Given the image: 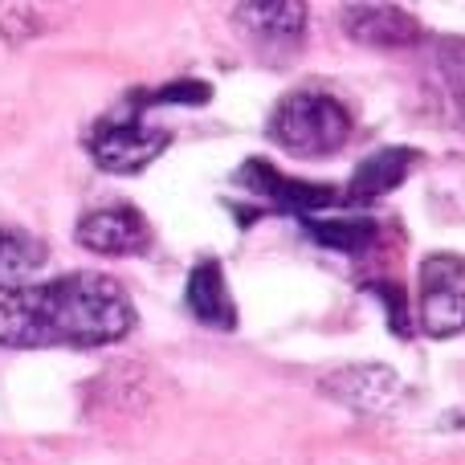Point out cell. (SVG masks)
Segmentation results:
<instances>
[{"mask_svg":"<svg viewBox=\"0 0 465 465\" xmlns=\"http://www.w3.org/2000/svg\"><path fill=\"white\" fill-rule=\"evenodd\" d=\"M45 262V245L21 229L0 225V282H16Z\"/></svg>","mask_w":465,"mask_h":465,"instance_id":"4fadbf2b","label":"cell"},{"mask_svg":"<svg viewBox=\"0 0 465 465\" xmlns=\"http://www.w3.org/2000/svg\"><path fill=\"white\" fill-rule=\"evenodd\" d=\"M417 319L429 339H453L465 331V257L429 253L417 270Z\"/></svg>","mask_w":465,"mask_h":465,"instance_id":"3957f363","label":"cell"},{"mask_svg":"<svg viewBox=\"0 0 465 465\" xmlns=\"http://www.w3.org/2000/svg\"><path fill=\"white\" fill-rule=\"evenodd\" d=\"M237 180L245 184V193L253 196H265L270 204H278V209L286 213H298V217H319L322 209H335V204H343V188L335 184H306V180H294L286 176V172H278L273 163L265 160H249L245 168H237Z\"/></svg>","mask_w":465,"mask_h":465,"instance_id":"8992f818","label":"cell"},{"mask_svg":"<svg viewBox=\"0 0 465 465\" xmlns=\"http://www.w3.org/2000/svg\"><path fill=\"white\" fill-rule=\"evenodd\" d=\"M213 90L204 86V82H172V86H163L160 94H152L147 103H209Z\"/></svg>","mask_w":465,"mask_h":465,"instance_id":"9a60e30c","label":"cell"},{"mask_svg":"<svg viewBox=\"0 0 465 465\" xmlns=\"http://www.w3.org/2000/svg\"><path fill=\"white\" fill-rule=\"evenodd\" d=\"M90 160L111 176H135L172 147V131L143 119H103L86 135Z\"/></svg>","mask_w":465,"mask_h":465,"instance_id":"277c9868","label":"cell"},{"mask_svg":"<svg viewBox=\"0 0 465 465\" xmlns=\"http://www.w3.org/2000/svg\"><path fill=\"white\" fill-rule=\"evenodd\" d=\"M417 163H420L417 147H380L376 155H368V160L355 168L343 196L347 201H380V196H388L392 188H401L404 176H409Z\"/></svg>","mask_w":465,"mask_h":465,"instance_id":"30bf717a","label":"cell"},{"mask_svg":"<svg viewBox=\"0 0 465 465\" xmlns=\"http://www.w3.org/2000/svg\"><path fill=\"white\" fill-rule=\"evenodd\" d=\"M339 21L347 37L368 49H409L420 41V21L396 5H347Z\"/></svg>","mask_w":465,"mask_h":465,"instance_id":"ba28073f","label":"cell"},{"mask_svg":"<svg viewBox=\"0 0 465 465\" xmlns=\"http://www.w3.org/2000/svg\"><path fill=\"white\" fill-rule=\"evenodd\" d=\"M184 302H188V311H193V319L204 322V327H217V331L237 327V302H232L225 265H221L217 257H201V262L188 270Z\"/></svg>","mask_w":465,"mask_h":465,"instance_id":"9c48e42d","label":"cell"},{"mask_svg":"<svg viewBox=\"0 0 465 465\" xmlns=\"http://www.w3.org/2000/svg\"><path fill=\"white\" fill-rule=\"evenodd\" d=\"M319 388L322 396H331L335 404L360 412V417H384L404 396V380L388 363H347V368L327 371Z\"/></svg>","mask_w":465,"mask_h":465,"instance_id":"5b68a950","label":"cell"},{"mask_svg":"<svg viewBox=\"0 0 465 465\" xmlns=\"http://www.w3.org/2000/svg\"><path fill=\"white\" fill-rule=\"evenodd\" d=\"M265 135L282 152L322 160L351 139V111L343 106V98L327 94V90H290L270 111Z\"/></svg>","mask_w":465,"mask_h":465,"instance_id":"7a4b0ae2","label":"cell"},{"mask_svg":"<svg viewBox=\"0 0 465 465\" xmlns=\"http://www.w3.org/2000/svg\"><path fill=\"white\" fill-rule=\"evenodd\" d=\"M82 249L103 257H135L152 245V229H147L143 213L135 204H106V209H94L78 221L74 229Z\"/></svg>","mask_w":465,"mask_h":465,"instance_id":"52a82bcc","label":"cell"},{"mask_svg":"<svg viewBox=\"0 0 465 465\" xmlns=\"http://www.w3.org/2000/svg\"><path fill=\"white\" fill-rule=\"evenodd\" d=\"M437 62H441V74H445V82H450L453 98L465 106V41H445Z\"/></svg>","mask_w":465,"mask_h":465,"instance_id":"5bb4252c","label":"cell"},{"mask_svg":"<svg viewBox=\"0 0 465 465\" xmlns=\"http://www.w3.org/2000/svg\"><path fill=\"white\" fill-rule=\"evenodd\" d=\"M232 16L241 21V29L249 37L265 41V45H290L306 33V5L298 0H249V5H237Z\"/></svg>","mask_w":465,"mask_h":465,"instance_id":"8fae6325","label":"cell"},{"mask_svg":"<svg viewBox=\"0 0 465 465\" xmlns=\"http://www.w3.org/2000/svg\"><path fill=\"white\" fill-rule=\"evenodd\" d=\"M306 232H311L319 245L335 249V253H368V245L376 241V221L368 217H347V221H322V217H306L302 221Z\"/></svg>","mask_w":465,"mask_h":465,"instance_id":"7c38bea8","label":"cell"},{"mask_svg":"<svg viewBox=\"0 0 465 465\" xmlns=\"http://www.w3.org/2000/svg\"><path fill=\"white\" fill-rule=\"evenodd\" d=\"M131 327L135 306L106 273L0 286V347H106Z\"/></svg>","mask_w":465,"mask_h":465,"instance_id":"6da1fadb","label":"cell"}]
</instances>
